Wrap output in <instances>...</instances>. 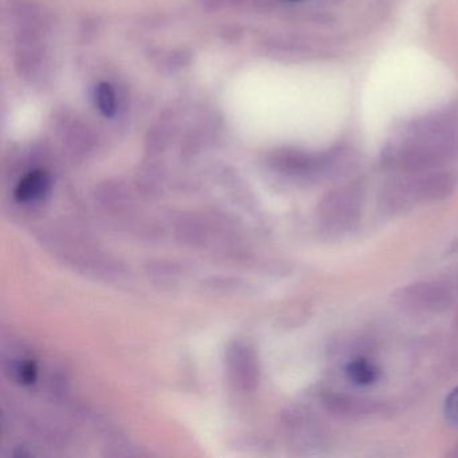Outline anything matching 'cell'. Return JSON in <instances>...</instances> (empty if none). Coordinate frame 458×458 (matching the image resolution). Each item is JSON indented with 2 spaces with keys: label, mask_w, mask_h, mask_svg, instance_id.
Returning <instances> with one entry per match:
<instances>
[{
  "label": "cell",
  "mask_w": 458,
  "mask_h": 458,
  "mask_svg": "<svg viewBox=\"0 0 458 458\" xmlns=\"http://www.w3.org/2000/svg\"><path fill=\"white\" fill-rule=\"evenodd\" d=\"M447 457L458 458V444L455 445L454 447H453L452 452H450L449 454H447Z\"/></svg>",
  "instance_id": "30bf717a"
},
{
  "label": "cell",
  "mask_w": 458,
  "mask_h": 458,
  "mask_svg": "<svg viewBox=\"0 0 458 458\" xmlns=\"http://www.w3.org/2000/svg\"><path fill=\"white\" fill-rule=\"evenodd\" d=\"M327 409L340 417L361 418L377 414L380 411L379 403L369 401V399L356 398V396L345 395V394H329L326 396Z\"/></svg>",
  "instance_id": "5b68a950"
},
{
  "label": "cell",
  "mask_w": 458,
  "mask_h": 458,
  "mask_svg": "<svg viewBox=\"0 0 458 458\" xmlns=\"http://www.w3.org/2000/svg\"><path fill=\"white\" fill-rule=\"evenodd\" d=\"M458 155V133L438 114L412 120L402 135L386 147L382 163L403 174L426 173L452 162Z\"/></svg>",
  "instance_id": "6da1fadb"
},
{
  "label": "cell",
  "mask_w": 458,
  "mask_h": 458,
  "mask_svg": "<svg viewBox=\"0 0 458 458\" xmlns=\"http://www.w3.org/2000/svg\"><path fill=\"white\" fill-rule=\"evenodd\" d=\"M458 186V175L452 171H426L391 179L383 187V205L388 211L409 210L420 203L447 199Z\"/></svg>",
  "instance_id": "7a4b0ae2"
},
{
  "label": "cell",
  "mask_w": 458,
  "mask_h": 458,
  "mask_svg": "<svg viewBox=\"0 0 458 458\" xmlns=\"http://www.w3.org/2000/svg\"><path fill=\"white\" fill-rule=\"evenodd\" d=\"M348 380L353 385L367 387L374 385L379 377V369L366 358H356L345 367Z\"/></svg>",
  "instance_id": "8992f818"
},
{
  "label": "cell",
  "mask_w": 458,
  "mask_h": 458,
  "mask_svg": "<svg viewBox=\"0 0 458 458\" xmlns=\"http://www.w3.org/2000/svg\"><path fill=\"white\" fill-rule=\"evenodd\" d=\"M293 2H300V0H293Z\"/></svg>",
  "instance_id": "8fae6325"
},
{
  "label": "cell",
  "mask_w": 458,
  "mask_h": 458,
  "mask_svg": "<svg viewBox=\"0 0 458 458\" xmlns=\"http://www.w3.org/2000/svg\"><path fill=\"white\" fill-rule=\"evenodd\" d=\"M363 187L358 183L337 187L326 195L320 205V219L334 233L347 232L360 218L363 210Z\"/></svg>",
  "instance_id": "3957f363"
},
{
  "label": "cell",
  "mask_w": 458,
  "mask_h": 458,
  "mask_svg": "<svg viewBox=\"0 0 458 458\" xmlns=\"http://www.w3.org/2000/svg\"><path fill=\"white\" fill-rule=\"evenodd\" d=\"M445 418L452 425L458 426V387L453 388L445 401Z\"/></svg>",
  "instance_id": "9c48e42d"
},
{
  "label": "cell",
  "mask_w": 458,
  "mask_h": 458,
  "mask_svg": "<svg viewBox=\"0 0 458 458\" xmlns=\"http://www.w3.org/2000/svg\"><path fill=\"white\" fill-rule=\"evenodd\" d=\"M394 302L418 313H439L452 307L454 293L446 281H418L402 286L393 294Z\"/></svg>",
  "instance_id": "277c9868"
},
{
  "label": "cell",
  "mask_w": 458,
  "mask_h": 458,
  "mask_svg": "<svg viewBox=\"0 0 458 458\" xmlns=\"http://www.w3.org/2000/svg\"><path fill=\"white\" fill-rule=\"evenodd\" d=\"M47 186H49V179H47V174L41 173V171L29 174L18 186V200L31 202V200L38 199L47 191Z\"/></svg>",
  "instance_id": "52a82bcc"
},
{
  "label": "cell",
  "mask_w": 458,
  "mask_h": 458,
  "mask_svg": "<svg viewBox=\"0 0 458 458\" xmlns=\"http://www.w3.org/2000/svg\"><path fill=\"white\" fill-rule=\"evenodd\" d=\"M96 106L104 116H114L117 108L116 95H114V88L111 85L103 82L96 88Z\"/></svg>",
  "instance_id": "ba28073f"
}]
</instances>
